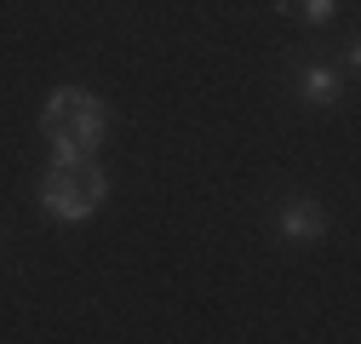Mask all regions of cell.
<instances>
[{
  "label": "cell",
  "instance_id": "3957f363",
  "mask_svg": "<svg viewBox=\"0 0 361 344\" xmlns=\"http://www.w3.org/2000/svg\"><path fill=\"white\" fill-rule=\"evenodd\" d=\"M298 86H304V104H333V98H338V75H333L327 63H310Z\"/></svg>",
  "mask_w": 361,
  "mask_h": 344
},
{
  "label": "cell",
  "instance_id": "7a4b0ae2",
  "mask_svg": "<svg viewBox=\"0 0 361 344\" xmlns=\"http://www.w3.org/2000/svg\"><path fill=\"white\" fill-rule=\"evenodd\" d=\"M327 235V212L315 201H287L281 207V241H322Z\"/></svg>",
  "mask_w": 361,
  "mask_h": 344
},
{
  "label": "cell",
  "instance_id": "6da1fadb",
  "mask_svg": "<svg viewBox=\"0 0 361 344\" xmlns=\"http://www.w3.org/2000/svg\"><path fill=\"white\" fill-rule=\"evenodd\" d=\"M104 195H109V178H104V166L92 155L75 161V166H52L47 178H40V207H47L58 224H86L104 207Z\"/></svg>",
  "mask_w": 361,
  "mask_h": 344
},
{
  "label": "cell",
  "instance_id": "277c9868",
  "mask_svg": "<svg viewBox=\"0 0 361 344\" xmlns=\"http://www.w3.org/2000/svg\"><path fill=\"white\" fill-rule=\"evenodd\" d=\"M287 6H293L304 23H333V12H338L333 0H287Z\"/></svg>",
  "mask_w": 361,
  "mask_h": 344
}]
</instances>
